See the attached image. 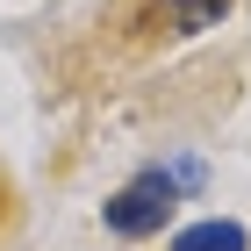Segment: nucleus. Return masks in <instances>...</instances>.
I'll list each match as a JSON object with an SVG mask.
<instances>
[{
	"instance_id": "nucleus-1",
	"label": "nucleus",
	"mask_w": 251,
	"mask_h": 251,
	"mask_svg": "<svg viewBox=\"0 0 251 251\" xmlns=\"http://www.w3.org/2000/svg\"><path fill=\"white\" fill-rule=\"evenodd\" d=\"M179 187H187L179 173L151 165V173H136L129 187H115V194H108V208H100V215H108V230H115V237H151V230H165V223H173Z\"/></svg>"
},
{
	"instance_id": "nucleus-2",
	"label": "nucleus",
	"mask_w": 251,
	"mask_h": 251,
	"mask_svg": "<svg viewBox=\"0 0 251 251\" xmlns=\"http://www.w3.org/2000/svg\"><path fill=\"white\" fill-rule=\"evenodd\" d=\"M244 244H251L244 223H223V215H215V223H194V230L173 237V251H244Z\"/></svg>"
},
{
	"instance_id": "nucleus-3",
	"label": "nucleus",
	"mask_w": 251,
	"mask_h": 251,
	"mask_svg": "<svg viewBox=\"0 0 251 251\" xmlns=\"http://www.w3.org/2000/svg\"><path fill=\"white\" fill-rule=\"evenodd\" d=\"M165 7H173V29H215V22L230 15V0H165Z\"/></svg>"
}]
</instances>
